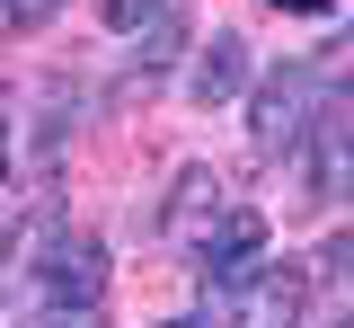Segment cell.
<instances>
[{
	"label": "cell",
	"mask_w": 354,
	"mask_h": 328,
	"mask_svg": "<svg viewBox=\"0 0 354 328\" xmlns=\"http://www.w3.org/2000/svg\"><path fill=\"white\" fill-rule=\"evenodd\" d=\"M177 36H186L177 18H169V27H151V36H142V62H133V89H151V80H160V62L177 53Z\"/></svg>",
	"instance_id": "52a82bcc"
},
{
	"label": "cell",
	"mask_w": 354,
	"mask_h": 328,
	"mask_svg": "<svg viewBox=\"0 0 354 328\" xmlns=\"http://www.w3.org/2000/svg\"><path fill=\"white\" fill-rule=\"evenodd\" d=\"M53 9H62V0H0V18H9V27H44Z\"/></svg>",
	"instance_id": "30bf717a"
},
{
	"label": "cell",
	"mask_w": 354,
	"mask_h": 328,
	"mask_svg": "<svg viewBox=\"0 0 354 328\" xmlns=\"http://www.w3.org/2000/svg\"><path fill=\"white\" fill-rule=\"evenodd\" d=\"M310 116H319V62H283V71H266L257 98H248V142H257V160L301 151Z\"/></svg>",
	"instance_id": "6da1fadb"
},
{
	"label": "cell",
	"mask_w": 354,
	"mask_h": 328,
	"mask_svg": "<svg viewBox=\"0 0 354 328\" xmlns=\"http://www.w3.org/2000/svg\"><path fill=\"white\" fill-rule=\"evenodd\" d=\"M301 160H310V204L354 195V89L319 98V116H310V134H301Z\"/></svg>",
	"instance_id": "7a4b0ae2"
},
{
	"label": "cell",
	"mask_w": 354,
	"mask_h": 328,
	"mask_svg": "<svg viewBox=\"0 0 354 328\" xmlns=\"http://www.w3.org/2000/svg\"><path fill=\"white\" fill-rule=\"evenodd\" d=\"M274 9H328V0H274Z\"/></svg>",
	"instance_id": "7c38bea8"
},
{
	"label": "cell",
	"mask_w": 354,
	"mask_h": 328,
	"mask_svg": "<svg viewBox=\"0 0 354 328\" xmlns=\"http://www.w3.org/2000/svg\"><path fill=\"white\" fill-rule=\"evenodd\" d=\"M36 275H44L53 302H97V284H106V248H97V231H44Z\"/></svg>",
	"instance_id": "277c9868"
},
{
	"label": "cell",
	"mask_w": 354,
	"mask_h": 328,
	"mask_svg": "<svg viewBox=\"0 0 354 328\" xmlns=\"http://www.w3.org/2000/svg\"><path fill=\"white\" fill-rule=\"evenodd\" d=\"M0 169H9V134H0Z\"/></svg>",
	"instance_id": "4fadbf2b"
},
{
	"label": "cell",
	"mask_w": 354,
	"mask_h": 328,
	"mask_svg": "<svg viewBox=\"0 0 354 328\" xmlns=\"http://www.w3.org/2000/svg\"><path fill=\"white\" fill-rule=\"evenodd\" d=\"M239 80H248V36H230V27H221L213 45L195 53V71H186V89L204 98V107H221V98H239Z\"/></svg>",
	"instance_id": "8992f818"
},
{
	"label": "cell",
	"mask_w": 354,
	"mask_h": 328,
	"mask_svg": "<svg viewBox=\"0 0 354 328\" xmlns=\"http://www.w3.org/2000/svg\"><path fill=\"white\" fill-rule=\"evenodd\" d=\"M221 320H230V328H292V320H301V275H292V266H257Z\"/></svg>",
	"instance_id": "5b68a950"
},
{
	"label": "cell",
	"mask_w": 354,
	"mask_h": 328,
	"mask_svg": "<svg viewBox=\"0 0 354 328\" xmlns=\"http://www.w3.org/2000/svg\"><path fill=\"white\" fill-rule=\"evenodd\" d=\"M27 328H106V311H97V302H44Z\"/></svg>",
	"instance_id": "ba28073f"
},
{
	"label": "cell",
	"mask_w": 354,
	"mask_h": 328,
	"mask_svg": "<svg viewBox=\"0 0 354 328\" xmlns=\"http://www.w3.org/2000/svg\"><path fill=\"white\" fill-rule=\"evenodd\" d=\"M97 9H106V27H115V36H133V27H142L160 0H97Z\"/></svg>",
	"instance_id": "9c48e42d"
},
{
	"label": "cell",
	"mask_w": 354,
	"mask_h": 328,
	"mask_svg": "<svg viewBox=\"0 0 354 328\" xmlns=\"http://www.w3.org/2000/svg\"><path fill=\"white\" fill-rule=\"evenodd\" d=\"M346 328H354V311H346Z\"/></svg>",
	"instance_id": "5bb4252c"
},
{
	"label": "cell",
	"mask_w": 354,
	"mask_h": 328,
	"mask_svg": "<svg viewBox=\"0 0 354 328\" xmlns=\"http://www.w3.org/2000/svg\"><path fill=\"white\" fill-rule=\"evenodd\" d=\"M257 266H266V213H221L213 231L195 239V275L213 293H239Z\"/></svg>",
	"instance_id": "3957f363"
},
{
	"label": "cell",
	"mask_w": 354,
	"mask_h": 328,
	"mask_svg": "<svg viewBox=\"0 0 354 328\" xmlns=\"http://www.w3.org/2000/svg\"><path fill=\"white\" fill-rule=\"evenodd\" d=\"M169 328H230L221 311H186V320H169Z\"/></svg>",
	"instance_id": "8fae6325"
}]
</instances>
